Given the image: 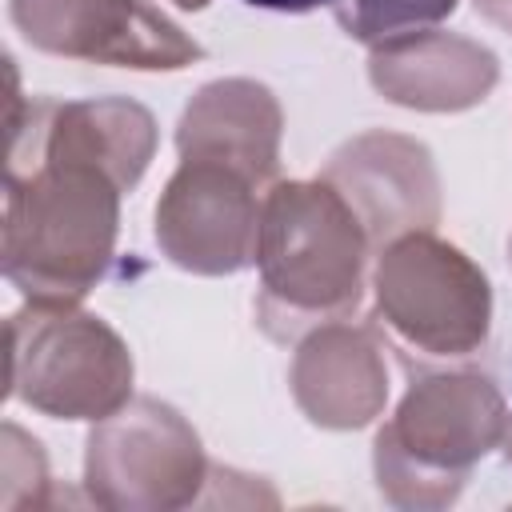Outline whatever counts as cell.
Returning a JSON list of instances; mask_svg holds the SVG:
<instances>
[{
	"instance_id": "6da1fadb",
	"label": "cell",
	"mask_w": 512,
	"mask_h": 512,
	"mask_svg": "<svg viewBox=\"0 0 512 512\" xmlns=\"http://www.w3.org/2000/svg\"><path fill=\"white\" fill-rule=\"evenodd\" d=\"M368 232L328 180H280L264 192L256 268V320L272 340L348 320L364 296Z\"/></svg>"
},
{
	"instance_id": "7a4b0ae2",
	"label": "cell",
	"mask_w": 512,
	"mask_h": 512,
	"mask_svg": "<svg viewBox=\"0 0 512 512\" xmlns=\"http://www.w3.org/2000/svg\"><path fill=\"white\" fill-rule=\"evenodd\" d=\"M4 276L32 304H80L112 264L120 184L92 164L4 168Z\"/></svg>"
},
{
	"instance_id": "3957f363",
	"label": "cell",
	"mask_w": 512,
	"mask_h": 512,
	"mask_svg": "<svg viewBox=\"0 0 512 512\" xmlns=\"http://www.w3.org/2000/svg\"><path fill=\"white\" fill-rule=\"evenodd\" d=\"M508 404L480 372L420 376L372 444L376 488L388 504L432 512L456 504L472 468L500 448Z\"/></svg>"
},
{
	"instance_id": "277c9868",
	"label": "cell",
	"mask_w": 512,
	"mask_h": 512,
	"mask_svg": "<svg viewBox=\"0 0 512 512\" xmlns=\"http://www.w3.org/2000/svg\"><path fill=\"white\" fill-rule=\"evenodd\" d=\"M8 396L52 420H104L132 400V352L96 312L28 300L8 316Z\"/></svg>"
},
{
	"instance_id": "5b68a950",
	"label": "cell",
	"mask_w": 512,
	"mask_h": 512,
	"mask_svg": "<svg viewBox=\"0 0 512 512\" xmlns=\"http://www.w3.org/2000/svg\"><path fill=\"white\" fill-rule=\"evenodd\" d=\"M372 300L392 340L428 360H464L492 328L488 276L432 232H408L376 252Z\"/></svg>"
},
{
	"instance_id": "8992f818",
	"label": "cell",
	"mask_w": 512,
	"mask_h": 512,
	"mask_svg": "<svg viewBox=\"0 0 512 512\" xmlns=\"http://www.w3.org/2000/svg\"><path fill=\"white\" fill-rule=\"evenodd\" d=\"M208 456L196 428L156 396H132L92 420L84 444V488L108 512H176L200 500Z\"/></svg>"
},
{
	"instance_id": "52a82bcc",
	"label": "cell",
	"mask_w": 512,
	"mask_h": 512,
	"mask_svg": "<svg viewBox=\"0 0 512 512\" xmlns=\"http://www.w3.org/2000/svg\"><path fill=\"white\" fill-rule=\"evenodd\" d=\"M8 160L20 168L32 160L92 164L120 184L136 188L156 156V116L128 96L92 100H20L16 72L8 68Z\"/></svg>"
},
{
	"instance_id": "ba28073f",
	"label": "cell",
	"mask_w": 512,
	"mask_h": 512,
	"mask_svg": "<svg viewBox=\"0 0 512 512\" xmlns=\"http://www.w3.org/2000/svg\"><path fill=\"white\" fill-rule=\"evenodd\" d=\"M16 32L64 60L180 72L204 56V48L148 0H12Z\"/></svg>"
},
{
	"instance_id": "9c48e42d",
	"label": "cell",
	"mask_w": 512,
	"mask_h": 512,
	"mask_svg": "<svg viewBox=\"0 0 512 512\" xmlns=\"http://www.w3.org/2000/svg\"><path fill=\"white\" fill-rule=\"evenodd\" d=\"M260 184L216 160H180L156 200V244L192 276H232L256 260Z\"/></svg>"
},
{
	"instance_id": "30bf717a",
	"label": "cell",
	"mask_w": 512,
	"mask_h": 512,
	"mask_svg": "<svg viewBox=\"0 0 512 512\" xmlns=\"http://www.w3.org/2000/svg\"><path fill=\"white\" fill-rule=\"evenodd\" d=\"M320 180H328L368 232L372 252L440 224V176L432 152L404 132H360L340 144Z\"/></svg>"
},
{
	"instance_id": "8fae6325",
	"label": "cell",
	"mask_w": 512,
	"mask_h": 512,
	"mask_svg": "<svg viewBox=\"0 0 512 512\" xmlns=\"http://www.w3.org/2000/svg\"><path fill=\"white\" fill-rule=\"evenodd\" d=\"M288 388L296 408L332 432L372 424L388 404V364L372 328L332 320L296 340Z\"/></svg>"
},
{
	"instance_id": "7c38bea8",
	"label": "cell",
	"mask_w": 512,
	"mask_h": 512,
	"mask_svg": "<svg viewBox=\"0 0 512 512\" xmlns=\"http://www.w3.org/2000/svg\"><path fill=\"white\" fill-rule=\"evenodd\" d=\"M372 88L412 112H468L484 104L500 80V60L472 36L420 28L372 44Z\"/></svg>"
},
{
	"instance_id": "4fadbf2b",
	"label": "cell",
	"mask_w": 512,
	"mask_h": 512,
	"mask_svg": "<svg viewBox=\"0 0 512 512\" xmlns=\"http://www.w3.org/2000/svg\"><path fill=\"white\" fill-rule=\"evenodd\" d=\"M280 136L284 112L272 88L248 76H224L204 84L176 124V152L180 160H216L260 188H272L280 168Z\"/></svg>"
},
{
	"instance_id": "5bb4252c",
	"label": "cell",
	"mask_w": 512,
	"mask_h": 512,
	"mask_svg": "<svg viewBox=\"0 0 512 512\" xmlns=\"http://www.w3.org/2000/svg\"><path fill=\"white\" fill-rule=\"evenodd\" d=\"M332 12L352 40L372 48L380 40L440 24L456 12V0H340Z\"/></svg>"
},
{
	"instance_id": "9a60e30c",
	"label": "cell",
	"mask_w": 512,
	"mask_h": 512,
	"mask_svg": "<svg viewBox=\"0 0 512 512\" xmlns=\"http://www.w3.org/2000/svg\"><path fill=\"white\" fill-rule=\"evenodd\" d=\"M48 492V460L40 440L16 424L0 428V508H40Z\"/></svg>"
},
{
	"instance_id": "2e32d148",
	"label": "cell",
	"mask_w": 512,
	"mask_h": 512,
	"mask_svg": "<svg viewBox=\"0 0 512 512\" xmlns=\"http://www.w3.org/2000/svg\"><path fill=\"white\" fill-rule=\"evenodd\" d=\"M252 8H272V12H312V8H336L340 0H244Z\"/></svg>"
},
{
	"instance_id": "e0dca14e",
	"label": "cell",
	"mask_w": 512,
	"mask_h": 512,
	"mask_svg": "<svg viewBox=\"0 0 512 512\" xmlns=\"http://www.w3.org/2000/svg\"><path fill=\"white\" fill-rule=\"evenodd\" d=\"M476 12L500 32H512V0H476Z\"/></svg>"
},
{
	"instance_id": "ac0fdd59",
	"label": "cell",
	"mask_w": 512,
	"mask_h": 512,
	"mask_svg": "<svg viewBox=\"0 0 512 512\" xmlns=\"http://www.w3.org/2000/svg\"><path fill=\"white\" fill-rule=\"evenodd\" d=\"M500 448H504V460L512 464V416H508V424H504V436H500Z\"/></svg>"
},
{
	"instance_id": "d6986e66",
	"label": "cell",
	"mask_w": 512,
	"mask_h": 512,
	"mask_svg": "<svg viewBox=\"0 0 512 512\" xmlns=\"http://www.w3.org/2000/svg\"><path fill=\"white\" fill-rule=\"evenodd\" d=\"M176 8H184V12H200V8H208V0H172Z\"/></svg>"
},
{
	"instance_id": "ffe728a7",
	"label": "cell",
	"mask_w": 512,
	"mask_h": 512,
	"mask_svg": "<svg viewBox=\"0 0 512 512\" xmlns=\"http://www.w3.org/2000/svg\"><path fill=\"white\" fill-rule=\"evenodd\" d=\"M508 260H512V240H508Z\"/></svg>"
}]
</instances>
